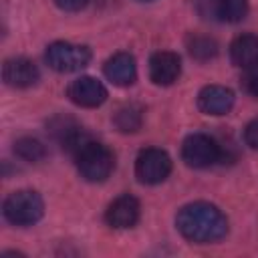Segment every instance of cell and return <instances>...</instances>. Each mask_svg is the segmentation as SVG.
Masks as SVG:
<instances>
[{"instance_id":"9c48e42d","label":"cell","mask_w":258,"mask_h":258,"mask_svg":"<svg viewBox=\"0 0 258 258\" xmlns=\"http://www.w3.org/2000/svg\"><path fill=\"white\" fill-rule=\"evenodd\" d=\"M2 79L12 89H28V87H32V85L38 83L40 71H38V67L30 58L14 56V58L4 60Z\"/></svg>"},{"instance_id":"2e32d148","label":"cell","mask_w":258,"mask_h":258,"mask_svg":"<svg viewBox=\"0 0 258 258\" xmlns=\"http://www.w3.org/2000/svg\"><path fill=\"white\" fill-rule=\"evenodd\" d=\"M14 153L24 161L38 163V161H42L46 157V147L34 137H20L14 143Z\"/></svg>"},{"instance_id":"9a60e30c","label":"cell","mask_w":258,"mask_h":258,"mask_svg":"<svg viewBox=\"0 0 258 258\" xmlns=\"http://www.w3.org/2000/svg\"><path fill=\"white\" fill-rule=\"evenodd\" d=\"M113 123L121 133L139 131L143 125V107L137 103H127V105L119 107L115 117H113Z\"/></svg>"},{"instance_id":"8fae6325","label":"cell","mask_w":258,"mask_h":258,"mask_svg":"<svg viewBox=\"0 0 258 258\" xmlns=\"http://www.w3.org/2000/svg\"><path fill=\"white\" fill-rule=\"evenodd\" d=\"M181 75V60L171 50H157L149 58V79L159 87L173 85Z\"/></svg>"},{"instance_id":"5b68a950","label":"cell","mask_w":258,"mask_h":258,"mask_svg":"<svg viewBox=\"0 0 258 258\" xmlns=\"http://www.w3.org/2000/svg\"><path fill=\"white\" fill-rule=\"evenodd\" d=\"M222 157V149L218 141L206 133H191L181 143V159L185 165L194 169H206L218 163Z\"/></svg>"},{"instance_id":"52a82bcc","label":"cell","mask_w":258,"mask_h":258,"mask_svg":"<svg viewBox=\"0 0 258 258\" xmlns=\"http://www.w3.org/2000/svg\"><path fill=\"white\" fill-rule=\"evenodd\" d=\"M48 133L62 149H67L73 155L89 141L83 127L73 117H64V115H56L48 121Z\"/></svg>"},{"instance_id":"7402d4cb","label":"cell","mask_w":258,"mask_h":258,"mask_svg":"<svg viewBox=\"0 0 258 258\" xmlns=\"http://www.w3.org/2000/svg\"><path fill=\"white\" fill-rule=\"evenodd\" d=\"M54 2L64 12H77V10H81L89 4V0H54Z\"/></svg>"},{"instance_id":"7c38bea8","label":"cell","mask_w":258,"mask_h":258,"mask_svg":"<svg viewBox=\"0 0 258 258\" xmlns=\"http://www.w3.org/2000/svg\"><path fill=\"white\" fill-rule=\"evenodd\" d=\"M198 107L206 115H226L234 107V93L222 85H208L198 93Z\"/></svg>"},{"instance_id":"ffe728a7","label":"cell","mask_w":258,"mask_h":258,"mask_svg":"<svg viewBox=\"0 0 258 258\" xmlns=\"http://www.w3.org/2000/svg\"><path fill=\"white\" fill-rule=\"evenodd\" d=\"M242 85H244L246 93H250L252 97H258V67L248 69L246 77L242 79Z\"/></svg>"},{"instance_id":"44dd1931","label":"cell","mask_w":258,"mask_h":258,"mask_svg":"<svg viewBox=\"0 0 258 258\" xmlns=\"http://www.w3.org/2000/svg\"><path fill=\"white\" fill-rule=\"evenodd\" d=\"M244 141H246L248 147H252V149L258 151V119H254V121H250L246 125V129H244Z\"/></svg>"},{"instance_id":"5bb4252c","label":"cell","mask_w":258,"mask_h":258,"mask_svg":"<svg viewBox=\"0 0 258 258\" xmlns=\"http://www.w3.org/2000/svg\"><path fill=\"white\" fill-rule=\"evenodd\" d=\"M230 58L240 69L258 67V34H240L230 44Z\"/></svg>"},{"instance_id":"7a4b0ae2","label":"cell","mask_w":258,"mask_h":258,"mask_svg":"<svg viewBox=\"0 0 258 258\" xmlns=\"http://www.w3.org/2000/svg\"><path fill=\"white\" fill-rule=\"evenodd\" d=\"M75 161H77V169L81 173L83 179L91 181V183H99L105 181L113 167H115V155L113 151L103 145L97 143L93 139H89L77 153H75Z\"/></svg>"},{"instance_id":"ac0fdd59","label":"cell","mask_w":258,"mask_h":258,"mask_svg":"<svg viewBox=\"0 0 258 258\" xmlns=\"http://www.w3.org/2000/svg\"><path fill=\"white\" fill-rule=\"evenodd\" d=\"M222 22H240L248 12V0H218Z\"/></svg>"},{"instance_id":"8992f818","label":"cell","mask_w":258,"mask_h":258,"mask_svg":"<svg viewBox=\"0 0 258 258\" xmlns=\"http://www.w3.org/2000/svg\"><path fill=\"white\" fill-rule=\"evenodd\" d=\"M171 173V157L159 147L143 149L135 159V175L141 183L157 185Z\"/></svg>"},{"instance_id":"6da1fadb","label":"cell","mask_w":258,"mask_h":258,"mask_svg":"<svg viewBox=\"0 0 258 258\" xmlns=\"http://www.w3.org/2000/svg\"><path fill=\"white\" fill-rule=\"evenodd\" d=\"M179 234L196 244H212L228 234V218L224 212L208 202H194L183 206L175 216Z\"/></svg>"},{"instance_id":"277c9868","label":"cell","mask_w":258,"mask_h":258,"mask_svg":"<svg viewBox=\"0 0 258 258\" xmlns=\"http://www.w3.org/2000/svg\"><path fill=\"white\" fill-rule=\"evenodd\" d=\"M44 60L56 73H77L91 62V50L85 44L56 40L46 46Z\"/></svg>"},{"instance_id":"3957f363","label":"cell","mask_w":258,"mask_h":258,"mask_svg":"<svg viewBox=\"0 0 258 258\" xmlns=\"http://www.w3.org/2000/svg\"><path fill=\"white\" fill-rule=\"evenodd\" d=\"M2 214H4V218L10 224L20 226V228H26V226L36 224L42 218V214H44V202L32 189H18V191H12L4 200Z\"/></svg>"},{"instance_id":"ba28073f","label":"cell","mask_w":258,"mask_h":258,"mask_svg":"<svg viewBox=\"0 0 258 258\" xmlns=\"http://www.w3.org/2000/svg\"><path fill=\"white\" fill-rule=\"evenodd\" d=\"M67 97L79 107L95 109L107 101V89L101 81L93 77H79L69 85Z\"/></svg>"},{"instance_id":"d6986e66","label":"cell","mask_w":258,"mask_h":258,"mask_svg":"<svg viewBox=\"0 0 258 258\" xmlns=\"http://www.w3.org/2000/svg\"><path fill=\"white\" fill-rule=\"evenodd\" d=\"M198 12L206 20H220L218 0H198Z\"/></svg>"},{"instance_id":"e0dca14e","label":"cell","mask_w":258,"mask_h":258,"mask_svg":"<svg viewBox=\"0 0 258 258\" xmlns=\"http://www.w3.org/2000/svg\"><path fill=\"white\" fill-rule=\"evenodd\" d=\"M187 50L196 60H210L218 54V42L210 36L194 34L187 38Z\"/></svg>"},{"instance_id":"30bf717a","label":"cell","mask_w":258,"mask_h":258,"mask_svg":"<svg viewBox=\"0 0 258 258\" xmlns=\"http://www.w3.org/2000/svg\"><path fill=\"white\" fill-rule=\"evenodd\" d=\"M139 214H141V206H139L137 198L123 194L109 204V208L105 212V220L115 230H127L137 224Z\"/></svg>"},{"instance_id":"4fadbf2b","label":"cell","mask_w":258,"mask_h":258,"mask_svg":"<svg viewBox=\"0 0 258 258\" xmlns=\"http://www.w3.org/2000/svg\"><path fill=\"white\" fill-rule=\"evenodd\" d=\"M103 71L105 77L117 87H129L137 79V64L133 54L129 52H115L113 56H109Z\"/></svg>"}]
</instances>
